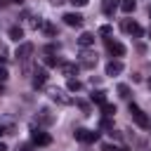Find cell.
Wrapping results in <instances>:
<instances>
[{
	"instance_id": "cell-19",
	"label": "cell",
	"mask_w": 151,
	"mask_h": 151,
	"mask_svg": "<svg viewBox=\"0 0 151 151\" xmlns=\"http://www.w3.org/2000/svg\"><path fill=\"white\" fill-rule=\"evenodd\" d=\"M134 7H137V2H134V0H120V9H123L125 14H132V12H134Z\"/></svg>"
},
{
	"instance_id": "cell-35",
	"label": "cell",
	"mask_w": 151,
	"mask_h": 151,
	"mask_svg": "<svg viewBox=\"0 0 151 151\" xmlns=\"http://www.w3.org/2000/svg\"><path fill=\"white\" fill-rule=\"evenodd\" d=\"M149 127H151V118H149Z\"/></svg>"
},
{
	"instance_id": "cell-9",
	"label": "cell",
	"mask_w": 151,
	"mask_h": 151,
	"mask_svg": "<svg viewBox=\"0 0 151 151\" xmlns=\"http://www.w3.org/2000/svg\"><path fill=\"white\" fill-rule=\"evenodd\" d=\"M80 57H83V59H80V66H83V68H94V66H97V54L83 52Z\"/></svg>"
},
{
	"instance_id": "cell-22",
	"label": "cell",
	"mask_w": 151,
	"mask_h": 151,
	"mask_svg": "<svg viewBox=\"0 0 151 151\" xmlns=\"http://www.w3.org/2000/svg\"><path fill=\"white\" fill-rule=\"evenodd\" d=\"M118 94H120V97H123V99H130V87H127V85H123V83H120V85H118Z\"/></svg>"
},
{
	"instance_id": "cell-37",
	"label": "cell",
	"mask_w": 151,
	"mask_h": 151,
	"mask_svg": "<svg viewBox=\"0 0 151 151\" xmlns=\"http://www.w3.org/2000/svg\"><path fill=\"white\" fill-rule=\"evenodd\" d=\"M149 17H151V7H149Z\"/></svg>"
},
{
	"instance_id": "cell-30",
	"label": "cell",
	"mask_w": 151,
	"mask_h": 151,
	"mask_svg": "<svg viewBox=\"0 0 151 151\" xmlns=\"http://www.w3.org/2000/svg\"><path fill=\"white\" fill-rule=\"evenodd\" d=\"M50 2H52V5H61L64 0H50Z\"/></svg>"
},
{
	"instance_id": "cell-23",
	"label": "cell",
	"mask_w": 151,
	"mask_h": 151,
	"mask_svg": "<svg viewBox=\"0 0 151 151\" xmlns=\"http://www.w3.org/2000/svg\"><path fill=\"white\" fill-rule=\"evenodd\" d=\"M99 125H101V130H113V123H111V118H109V116H104Z\"/></svg>"
},
{
	"instance_id": "cell-28",
	"label": "cell",
	"mask_w": 151,
	"mask_h": 151,
	"mask_svg": "<svg viewBox=\"0 0 151 151\" xmlns=\"http://www.w3.org/2000/svg\"><path fill=\"white\" fill-rule=\"evenodd\" d=\"M71 2H73V7H85L90 0H71Z\"/></svg>"
},
{
	"instance_id": "cell-31",
	"label": "cell",
	"mask_w": 151,
	"mask_h": 151,
	"mask_svg": "<svg viewBox=\"0 0 151 151\" xmlns=\"http://www.w3.org/2000/svg\"><path fill=\"white\" fill-rule=\"evenodd\" d=\"M0 151H7V146H5V144H2V142H0Z\"/></svg>"
},
{
	"instance_id": "cell-21",
	"label": "cell",
	"mask_w": 151,
	"mask_h": 151,
	"mask_svg": "<svg viewBox=\"0 0 151 151\" xmlns=\"http://www.w3.org/2000/svg\"><path fill=\"white\" fill-rule=\"evenodd\" d=\"M101 113L111 118V116L116 113V106H113V104H109V101H104V104H101Z\"/></svg>"
},
{
	"instance_id": "cell-13",
	"label": "cell",
	"mask_w": 151,
	"mask_h": 151,
	"mask_svg": "<svg viewBox=\"0 0 151 151\" xmlns=\"http://www.w3.org/2000/svg\"><path fill=\"white\" fill-rule=\"evenodd\" d=\"M50 97H52V99H54V101H59V104H64V106H66V104H71V101H73V99H71V97H66V94H64V90H57V87H54V90H52V92H50Z\"/></svg>"
},
{
	"instance_id": "cell-33",
	"label": "cell",
	"mask_w": 151,
	"mask_h": 151,
	"mask_svg": "<svg viewBox=\"0 0 151 151\" xmlns=\"http://www.w3.org/2000/svg\"><path fill=\"white\" fill-rule=\"evenodd\" d=\"M12 2H14V5H21V2H24V0H12Z\"/></svg>"
},
{
	"instance_id": "cell-34",
	"label": "cell",
	"mask_w": 151,
	"mask_h": 151,
	"mask_svg": "<svg viewBox=\"0 0 151 151\" xmlns=\"http://www.w3.org/2000/svg\"><path fill=\"white\" fill-rule=\"evenodd\" d=\"M149 90H151V80H149Z\"/></svg>"
},
{
	"instance_id": "cell-5",
	"label": "cell",
	"mask_w": 151,
	"mask_h": 151,
	"mask_svg": "<svg viewBox=\"0 0 151 151\" xmlns=\"http://www.w3.org/2000/svg\"><path fill=\"white\" fill-rule=\"evenodd\" d=\"M61 19H64V24H66V26H73V28H80V26H83V21H85V17H83V14H78V12H66Z\"/></svg>"
},
{
	"instance_id": "cell-36",
	"label": "cell",
	"mask_w": 151,
	"mask_h": 151,
	"mask_svg": "<svg viewBox=\"0 0 151 151\" xmlns=\"http://www.w3.org/2000/svg\"><path fill=\"white\" fill-rule=\"evenodd\" d=\"M149 40H151V31H149Z\"/></svg>"
},
{
	"instance_id": "cell-12",
	"label": "cell",
	"mask_w": 151,
	"mask_h": 151,
	"mask_svg": "<svg viewBox=\"0 0 151 151\" xmlns=\"http://www.w3.org/2000/svg\"><path fill=\"white\" fill-rule=\"evenodd\" d=\"M116 7H120V0H101V12L106 17H111L116 12Z\"/></svg>"
},
{
	"instance_id": "cell-17",
	"label": "cell",
	"mask_w": 151,
	"mask_h": 151,
	"mask_svg": "<svg viewBox=\"0 0 151 151\" xmlns=\"http://www.w3.org/2000/svg\"><path fill=\"white\" fill-rule=\"evenodd\" d=\"M42 61H45V66H50V68H54V66H61L64 61L59 59V57H54V54H45L42 57Z\"/></svg>"
},
{
	"instance_id": "cell-2",
	"label": "cell",
	"mask_w": 151,
	"mask_h": 151,
	"mask_svg": "<svg viewBox=\"0 0 151 151\" xmlns=\"http://www.w3.org/2000/svg\"><path fill=\"white\" fill-rule=\"evenodd\" d=\"M130 116H132V120H134L142 130H146V127H149V116H146L137 104H130Z\"/></svg>"
},
{
	"instance_id": "cell-14",
	"label": "cell",
	"mask_w": 151,
	"mask_h": 151,
	"mask_svg": "<svg viewBox=\"0 0 151 151\" xmlns=\"http://www.w3.org/2000/svg\"><path fill=\"white\" fill-rule=\"evenodd\" d=\"M78 45H80L83 50L92 47V45H94V35H92V33H87V31H85V33H80V38H78Z\"/></svg>"
},
{
	"instance_id": "cell-29",
	"label": "cell",
	"mask_w": 151,
	"mask_h": 151,
	"mask_svg": "<svg viewBox=\"0 0 151 151\" xmlns=\"http://www.w3.org/2000/svg\"><path fill=\"white\" fill-rule=\"evenodd\" d=\"M19 151H31V144H24V146H21Z\"/></svg>"
},
{
	"instance_id": "cell-20",
	"label": "cell",
	"mask_w": 151,
	"mask_h": 151,
	"mask_svg": "<svg viewBox=\"0 0 151 151\" xmlns=\"http://www.w3.org/2000/svg\"><path fill=\"white\" fill-rule=\"evenodd\" d=\"M66 87H68L71 92H78V90H83V83H80L78 78H68V80H66Z\"/></svg>"
},
{
	"instance_id": "cell-15",
	"label": "cell",
	"mask_w": 151,
	"mask_h": 151,
	"mask_svg": "<svg viewBox=\"0 0 151 151\" xmlns=\"http://www.w3.org/2000/svg\"><path fill=\"white\" fill-rule=\"evenodd\" d=\"M7 35H9V40H14V42H19V40L24 38V28H21V26H9V31H7Z\"/></svg>"
},
{
	"instance_id": "cell-32",
	"label": "cell",
	"mask_w": 151,
	"mask_h": 151,
	"mask_svg": "<svg viewBox=\"0 0 151 151\" xmlns=\"http://www.w3.org/2000/svg\"><path fill=\"white\" fill-rule=\"evenodd\" d=\"M2 134H5V127H2V125H0V137H2Z\"/></svg>"
},
{
	"instance_id": "cell-3",
	"label": "cell",
	"mask_w": 151,
	"mask_h": 151,
	"mask_svg": "<svg viewBox=\"0 0 151 151\" xmlns=\"http://www.w3.org/2000/svg\"><path fill=\"white\" fill-rule=\"evenodd\" d=\"M31 54H33V45H31V42H21V45L17 47V52H14V59H17L19 64H26V61L31 59Z\"/></svg>"
},
{
	"instance_id": "cell-10",
	"label": "cell",
	"mask_w": 151,
	"mask_h": 151,
	"mask_svg": "<svg viewBox=\"0 0 151 151\" xmlns=\"http://www.w3.org/2000/svg\"><path fill=\"white\" fill-rule=\"evenodd\" d=\"M118 73H123V61L111 59V61L106 64V76H118Z\"/></svg>"
},
{
	"instance_id": "cell-27",
	"label": "cell",
	"mask_w": 151,
	"mask_h": 151,
	"mask_svg": "<svg viewBox=\"0 0 151 151\" xmlns=\"http://www.w3.org/2000/svg\"><path fill=\"white\" fill-rule=\"evenodd\" d=\"M76 106H80L85 113H90V104H87V101H83V99H76Z\"/></svg>"
},
{
	"instance_id": "cell-6",
	"label": "cell",
	"mask_w": 151,
	"mask_h": 151,
	"mask_svg": "<svg viewBox=\"0 0 151 151\" xmlns=\"http://www.w3.org/2000/svg\"><path fill=\"white\" fill-rule=\"evenodd\" d=\"M120 28H123V31H127L130 35H134V38H142V35H144V28H142L137 21H130V19H125V21L120 24Z\"/></svg>"
},
{
	"instance_id": "cell-25",
	"label": "cell",
	"mask_w": 151,
	"mask_h": 151,
	"mask_svg": "<svg viewBox=\"0 0 151 151\" xmlns=\"http://www.w3.org/2000/svg\"><path fill=\"white\" fill-rule=\"evenodd\" d=\"M7 76H9V71H7L5 61H0V80H7Z\"/></svg>"
},
{
	"instance_id": "cell-38",
	"label": "cell",
	"mask_w": 151,
	"mask_h": 151,
	"mask_svg": "<svg viewBox=\"0 0 151 151\" xmlns=\"http://www.w3.org/2000/svg\"><path fill=\"white\" fill-rule=\"evenodd\" d=\"M0 90H2V87H0Z\"/></svg>"
},
{
	"instance_id": "cell-24",
	"label": "cell",
	"mask_w": 151,
	"mask_h": 151,
	"mask_svg": "<svg viewBox=\"0 0 151 151\" xmlns=\"http://www.w3.org/2000/svg\"><path fill=\"white\" fill-rule=\"evenodd\" d=\"M101 151H127V149L116 146V144H101Z\"/></svg>"
},
{
	"instance_id": "cell-4",
	"label": "cell",
	"mask_w": 151,
	"mask_h": 151,
	"mask_svg": "<svg viewBox=\"0 0 151 151\" xmlns=\"http://www.w3.org/2000/svg\"><path fill=\"white\" fill-rule=\"evenodd\" d=\"M31 142H33L35 146H47V144H52V137H50L45 130L33 127V130H31Z\"/></svg>"
},
{
	"instance_id": "cell-26",
	"label": "cell",
	"mask_w": 151,
	"mask_h": 151,
	"mask_svg": "<svg viewBox=\"0 0 151 151\" xmlns=\"http://www.w3.org/2000/svg\"><path fill=\"white\" fill-rule=\"evenodd\" d=\"M111 33H113V28H111L109 24H104V26L99 28V35H111Z\"/></svg>"
},
{
	"instance_id": "cell-18",
	"label": "cell",
	"mask_w": 151,
	"mask_h": 151,
	"mask_svg": "<svg viewBox=\"0 0 151 151\" xmlns=\"http://www.w3.org/2000/svg\"><path fill=\"white\" fill-rule=\"evenodd\" d=\"M90 99H92L94 104H99V106H101V104L106 101V92H104V90H97V92H92V94H90Z\"/></svg>"
},
{
	"instance_id": "cell-8",
	"label": "cell",
	"mask_w": 151,
	"mask_h": 151,
	"mask_svg": "<svg viewBox=\"0 0 151 151\" xmlns=\"http://www.w3.org/2000/svg\"><path fill=\"white\" fill-rule=\"evenodd\" d=\"M31 83H33V87L38 90V87H42L45 83H47V71L45 68H35L33 71V78H31Z\"/></svg>"
},
{
	"instance_id": "cell-11",
	"label": "cell",
	"mask_w": 151,
	"mask_h": 151,
	"mask_svg": "<svg viewBox=\"0 0 151 151\" xmlns=\"http://www.w3.org/2000/svg\"><path fill=\"white\" fill-rule=\"evenodd\" d=\"M59 68H61V73H64L66 78H73V76L78 73V68H80V64H71V61H64V64H61Z\"/></svg>"
},
{
	"instance_id": "cell-16",
	"label": "cell",
	"mask_w": 151,
	"mask_h": 151,
	"mask_svg": "<svg viewBox=\"0 0 151 151\" xmlns=\"http://www.w3.org/2000/svg\"><path fill=\"white\" fill-rule=\"evenodd\" d=\"M38 120H40L42 125H52V123H54V116L50 113V109H40V113H38Z\"/></svg>"
},
{
	"instance_id": "cell-1",
	"label": "cell",
	"mask_w": 151,
	"mask_h": 151,
	"mask_svg": "<svg viewBox=\"0 0 151 151\" xmlns=\"http://www.w3.org/2000/svg\"><path fill=\"white\" fill-rule=\"evenodd\" d=\"M73 137H76V142H80V144H94V142L99 139V132H94V130H85V127H78V130L73 132Z\"/></svg>"
},
{
	"instance_id": "cell-7",
	"label": "cell",
	"mask_w": 151,
	"mask_h": 151,
	"mask_svg": "<svg viewBox=\"0 0 151 151\" xmlns=\"http://www.w3.org/2000/svg\"><path fill=\"white\" fill-rule=\"evenodd\" d=\"M106 50H109L111 57H123L125 54V45L118 42V40H106Z\"/></svg>"
}]
</instances>
